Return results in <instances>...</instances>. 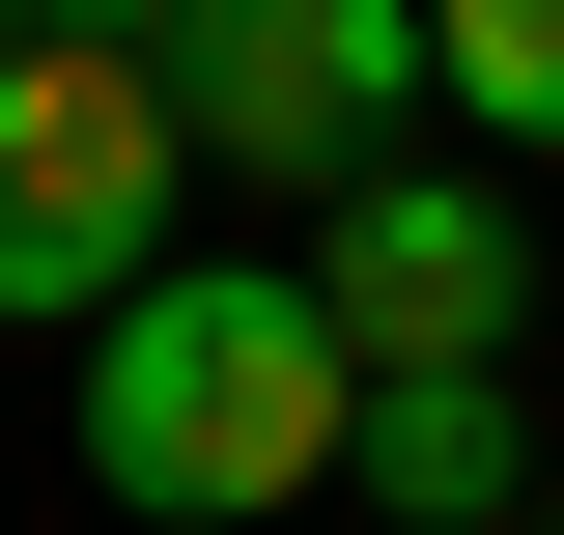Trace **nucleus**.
Listing matches in <instances>:
<instances>
[{
  "label": "nucleus",
  "mask_w": 564,
  "mask_h": 535,
  "mask_svg": "<svg viewBox=\"0 0 564 535\" xmlns=\"http://www.w3.org/2000/svg\"><path fill=\"white\" fill-rule=\"evenodd\" d=\"M85 479H113L141 535H282L311 479H367V338L311 310V282H141L113 338H85Z\"/></svg>",
  "instance_id": "obj_1"
},
{
  "label": "nucleus",
  "mask_w": 564,
  "mask_h": 535,
  "mask_svg": "<svg viewBox=\"0 0 564 535\" xmlns=\"http://www.w3.org/2000/svg\"><path fill=\"white\" fill-rule=\"evenodd\" d=\"M452 85V29L423 0H198L170 29V113H198V170H254V198H395V113Z\"/></svg>",
  "instance_id": "obj_2"
},
{
  "label": "nucleus",
  "mask_w": 564,
  "mask_h": 535,
  "mask_svg": "<svg viewBox=\"0 0 564 535\" xmlns=\"http://www.w3.org/2000/svg\"><path fill=\"white\" fill-rule=\"evenodd\" d=\"M170 170H198V113L141 57H57V29H29V57H0V310L113 338L141 282H170Z\"/></svg>",
  "instance_id": "obj_3"
},
{
  "label": "nucleus",
  "mask_w": 564,
  "mask_h": 535,
  "mask_svg": "<svg viewBox=\"0 0 564 535\" xmlns=\"http://www.w3.org/2000/svg\"><path fill=\"white\" fill-rule=\"evenodd\" d=\"M508 282H536V254H508V198H480V170H395V198H339V226H311V310L367 338V395L508 367Z\"/></svg>",
  "instance_id": "obj_4"
},
{
  "label": "nucleus",
  "mask_w": 564,
  "mask_h": 535,
  "mask_svg": "<svg viewBox=\"0 0 564 535\" xmlns=\"http://www.w3.org/2000/svg\"><path fill=\"white\" fill-rule=\"evenodd\" d=\"M508 479H536L508 367H423V395H367V507H395V535H508Z\"/></svg>",
  "instance_id": "obj_5"
},
{
  "label": "nucleus",
  "mask_w": 564,
  "mask_h": 535,
  "mask_svg": "<svg viewBox=\"0 0 564 535\" xmlns=\"http://www.w3.org/2000/svg\"><path fill=\"white\" fill-rule=\"evenodd\" d=\"M452 29V113L480 141H564V0H423Z\"/></svg>",
  "instance_id": "obj_6"
},
{
  "label": "nucleus",
  "mask_w": 564,
  "mask_h": 535,
  "mask_svg": "<svg viewBox=\"0 0 564 535\" xmlns=\"http://www.w3.org/2000/svg\"><path fill=\"white\" fill-rule=\"evenodd\" d=\"M29 29H57V57H141V85H170V29H198V0H29Z\"/></svg>",
  "instance_id": "obj_7"
}]
</instances>
